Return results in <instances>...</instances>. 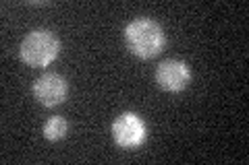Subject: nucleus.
Listing matches in <instances>:
<instances>
[{
    "instance_id": "obj_1",
    "label": "nucleus",
    "mask_w": 249,
    "mask_h": 165,
    "mask_svg": "<svg viewBox=\"0 0 249 165\" xmlns=\"http://www.w3.org/2000/svg\"><path fill=\"white\" fill-rule=\"evenodd\" d=\"M124 45L133 56L142 60H150L158 56L160 52H164L166 45V35L164 29L158 21L150 17H139L133 19L124 27Z\"/></svg>"
},
{
    "instance_id": "obj_2",
    "label": "nucleus",
    "mask_w": 249,
    "mask_h": 165,
    "mask_svg": "<svg viewBox=\"0 0 249 165\" xmlns=\"http://www.w3.org/2000/svg\"><path fill=\"white\" fill-rule=\"evenodd\" d=\"M60 54V39L50 29H34L23 37L19 58L31 68H44Z\"/></svg>"
},
{
    "instance_id": "obj_3",
    "label": "nucleus",
    "mask_w": 249,
    "mask_h": 165,
    "mask_svg": "<svg viewBox=\"0 0 249 165\" xmlns=\"http://www.w3.org/2000/svg\"><path fill=\"white\" fill-rule=\"evenodd\" d=\"M110 132H112V140L116 147L124 149V151H133V149H139L145 143L147 124L135 112H123L114 118Z\"/></svg>"
},
{
    "instance_id": "obj_4",
    "label": "nucleus",
    "mask_w": 249,
    "mask_h": 165,
    "mask_svg": "<svg viewBox=\"0 0 249 165\" xmlns=\"http://www.w3.org/2000/svg\"><path fill=\"white\" fill-rule=\"evenodd\" d=\"M156 83L168 93H181L191 83V68L185 60H164L156 68Z\"/></svg>"
},
{
    "instance_id": "obj_5",
    "label": "nucleus",
    "mask_w": 249,
    "mask_h": 165,
    "mask_svg": "<svg viewBox=\"0 0 249 165\" xmlns=\"http://www.w3.org/2000/svg\"><path fill=\"white\" fill-rule=\"evenodd\" d=\"M69 85L67 78L56 73H46L34 83V97L44 107H56L67 99Z\"/></svg>"
},
{
    "instance_id": "obj_6",
    "label": "nucleus",
    "mask_w": 249,
    "mask_h": 165,
    "mask_svg": "<svg viewBox=\"0 0 249 165\" xmlns=\"http://www.w3.org/2000/svg\"><path fill=\"white\" fill-rule=\"evenodd\" d=\"M67 130H69V124L65 118H60V116H52L48 118V120L44 122V128H42V135L46 140H60V138H65L67 136Z\"/></svg>"
}]
</instances>
